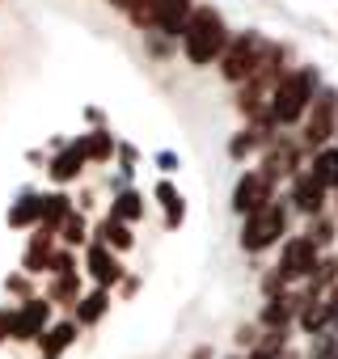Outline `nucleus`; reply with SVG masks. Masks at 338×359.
<instances>
[{"label": "nucleus", "mask_w": 338, "mask_h": 359, "mask_svg": "<svg viewBox=\"0 0 338 359\" xmlns=\"http://www.w3.org/2000/svg\"><path fill=\"white\" fill-rule=\"evenodd\" d=\"M313 93H317V72H313V68L283 72V76H279V85H275V93H271L266 123H275V127H292V123L309 110Z\"/></svg>", "instance_id": "obj_1"}, {"label": "nucleus", "mask_w": 338, "mask_h": 359, "mask_svg": "<svg viewBox=\"0 0 338 359\" xmlns=\"http://www.w3.org/2000/svg\"><path fill=\"white\" fill-rule=\"evenodd\" d=\"M229 47V30H224V18L216 9H195L191 13V26L182 34V51L191 64H212L220 60Z\"/></svg>", "instance_id": "obj_2"}, {"label": "nucleus", "mask_w": 338, "mask_h": 359, "mask_svg": "<svg viewBox=\"0 0 338 359\" xmlns=\"http://www.w3.org/2000/svg\"><path fill=\"white\" fill-rule=\"evenodd\" d=\"M283 233H288V203H283V199H271L266 208H258V212H250V216H245V229H241V250L258 254V250L275 245Z\"/></svg>", "instance_id": "obj_3"}, {"label": "nucleus", "mask_w": 338, "mask_h": 359, "mask_svg": "<svg viewBox=\"0 0 338 359\" xmlns=\"http://www.w3.org/2000/svg\"><path fill=\"white\" fill-rule=\"evenodd\" d=\"M262 60H266V39L262 34H237L220 55V72H224V81L241 85V81H250L258 72Z\"/></svg>", "instance_id": "obj_4"}, {"label": "nucleus", "mask_w": 338, "mask_h": 359, "mask_svg": "<svg viewBox=\"0 0 338 359\" xmlns=\"http://www.w3.org/2000/svg\"><path fill=\"white\" fill-rule=\"evenodd\" d=\"M338 118V89H317L309 102V123H304V144L309 148H325L330 131Z\"/></svg>", "instance_id": "obj_5"}, {"label": "nucleus", "mask_w": 338, "mask_h": 359, "mask_svg": "<svg viewBox=\"0 0 338 359\" xmlns=\"http://www.w3.org/2000/svg\"><path fill=\"white\" fill-rule=\"evenodd\" d=\"M313 266H317V245L300 233V237H292V241L283 245L275 275H279L283 283H300V279H309V275H313Z\"/></svg>", "instance_id": "obj_6"}, {"label": "nucleus", "mask_w": 338, "mask_h": 359, "mask_svg": "<svg viewBox=\"0 0 338 359\" xmlns=\"http://www.w3.org/2000/svg\"><path fill=\"white\" fill-rule=\"evenodd\" d=\"M47 325H51V300H22L9 313V338L18 342H34Z\"/></svg>", "instance_id": "obj_7"}, {"label": "nucleus", "mask_w": 338, "mask_h": 359, "mask_svg": "<svg viewBox=\"0 0 338 359\" xmlns=\"http://www.w3.org/2000/svg\"><path fill=\"white\" fill-rule=\"evenodd\" d=\"M266 203H271V182H266L262 173H241L237 187H233V212L250 216V212H258Z\"/></svg>", "instance_id": "obj_8"}, {"label": "nucleus", "mask_w": 338, "mask_h": 359, "mask_svg": "<svg viewBox=\"0 0 338 359\" xmlns=\"http://www.w3.org/2000/svg\"><path fill=\"white\" fill-rule=\"evenodd\" d=\"M85 271H89V275H93V283H97V287H106V292L123 279V266L114 262V250H106L102 241H93V245H89V254H85Z\"/></svg>", "instance_id": "obj_9"}, {"label": "nucleus", "mask_w": 338, "mask_h": 359, "mask_svg": "<svg viewBox=\"0 0 338 359\" xmlns=\"http://www.w3.org/2000/svg\"><path fill=\"white\" fill-rule=\"evenodd\" d=\"M191 13H195L191 0H156V26H161L165 34H187Z\"/></svg>", "instance_id": "obj_10"}, {"label": "nucleus", "mask_w": 338, "mask_h": 359, "mask_svg": "<svg viewBox=\"0 0 338 359\" xmlns=\"http://www.w3.org/2000/svg\"><path fill=\"white\" fill-rule=\"evenodd\" d=\"M296 161H300V148L292 144V140H279V144H271V152H266V161H262V177L266 182H275V177H288L292 169H296Z\"/></svg>", "instance_id": "obj_11"}, {"label": "nucleus", "mask_w": 338, "mask_h": 359, "mask_svg": "<svg viewBox=\"0 0 338 359\" xmlns=\"http://www.w3.org/2000/svg\"><path fill=\"white\" fill-rule=\"evenodd\" d=\"M34 342L43 346V355H47V359H60V355L76 342V321H55V325H47Z\"/></svg>", "instance_id": "obj_12"}, {"label": "nucleus", "mask_w": 338, "mask_h": 359, "mask_svg": "<svg viewBox=\"0 0 338 359\" xmlns=\"http://www.w3.org/2000/svg\"><path fill=\"white\" fill-rule=\"evenodd\" d=\"M292 203H296L304 216H321V208H325V191L304 173V177H296V182H292Z\"/></svg>", "instance_id": "obj_13"}, {"label": "nucleus", "mask_w": 338, "mask_h": 359, "mask_svg": "<svg viewBox=\"0 0 338 359\" xmlns=\"http://www.w3.org/2000/svg\"><path fill=\"white\" fill-rule=\"evenodd\" d=\"M309 177H313L321 191H338V148H317Z\"/></svg>", "instance_id": "obj_14"}, {"label": "nucleus", "mask_w": 338, "mask_h": 359, "mask_svg": "<svg viewBox=\"0 0 338 359\" xmlns=\"http://www.w3.org/2000/svg\"><path fill=\"white\" fill-rule=\"evenodd\" d=\"M81 169H85V148L81 144H72V148H64L55 161H51V177L55 182H72V177H81Z\"/></svg>", "instance_id": "obj_15"}, {"label": "nucleus", "mask_w": 338, "mask_h": 359, "mask_svg": "<svg viewBox=\"0 0 338 359\" xmlns=\"http://www.w3.org/2000/svg\"><path fill=\"white\" fill-rule=\"evenodd\" d=\"M106 304H110V292H106V287L81 296V300H76V325H97V321L106 317Z\"/></svg>", "instance_id": "obj_16"}, {"label": "nucleus", "mask_w": 338, "mask_h": 359, "mask_svg": "<svg viewBox=\"0 0 338 359\" xmlns=\"http://www.w3.org/2000/svg\"><path fill=\"white\" fill-rule=\"evenodd\" d=\"M43 220V199L39 195H26L9 208V229H26V224H39Z\"/></svg>", "instance_id": "obj_17"}, {"label": "nucleus", "mask_w": 338, "mask_h": 359, "mask_svg": "<svg viewBox=\"0 0 338 359\" xmlns=\"http://www.w3.org/2000/svg\"><path fill=\"white\" fill-rule=\"evenodd\" d=\"M156 199H161V208H165V224H169V229H178V224H182V216H187L182 195L169 187V182H156Z\"/></svg>", "instance_id": "obj_18"}, {"label": "nucleus", "mask_w": 338, "mask_h": 359, "mask_svg": "<svg viewBox=\"0 0 338 359\" xmlns=\"http://www.w3.org/2000/svg\"><path fill=\"white\" fill-rule=\"evenodd\" d=\"M68 203H72V199H64V195H43V229H47V233H55V229L72 216Z\"/></svg>", "instance_id": "obj_19"}, {"label": "nucleus", "mask_w": 338, "mask_h": 359, "mask_svg": "<svg viewBox=\"0 0 338 359\" xmlns=\"http://www.w3.org/2000/svg\"><path fill=\"white\" fill-rule=\"evenodd\" d=\"M97 241L106 245V250H131V229L123 224V220H102V229H97Z\"/></svg>", "instance_id": "obj_20"}, {"label": "nucleus", "mask_w": 338, "mask_h": 359, "mask_svg": "<svg viewBox=\"0 0 338 359\" xmlns=\"http://www.w3.org/2000/svg\"><path fill=\"white\" fill-rule=\"evenodd\" d=\"M296 317H300V325H304L309 334H321V330H330V309H325V300H304Z\"/></svg>", "instance_id": "obj_21"}, {"label": "nucleus", "mask_w": 338, "mask_h": 359, "mask_svg": "<svg viewBox=\"0 0 338 359\" xmlns=\"http://www.w3.org/2000/svg\"><path fill=\"white\" fill-rule=\"evenodd\" d=\"M110 216H114V220H123V224H131V220H140V216H144V199H140L135 191H127V195H119V199H114Z\"/></svg>", "instance_id": "obj_22"}, {"label": "nucleus", "mask_w": 338, "mask_h": 359, "mask_svg": "<svg viewBox=\"0 0 338 359\" xmlns=\"http://www.w3.org/2000/svg\"><path fill=\"white\" fill-rule=\"evenodd\" d=\"M334 233H338V220H334V216H313V224H309L304 237L321 250V245H334Z\"/></svg>", "instance_id": "obj_23"}, {"label": "nucleus", "mask_w": 338, "mask_h": 359, "mask_svg": "<svg viewBox=\"0 0 338 359\" xmlns=\"http://www.w3.org/2000/svg\"><path fill=\"white\" fill-rule=\"evenodd\" d=\"M51 262V233L43 229L39 237H34V245H30V254H26V271H43Z\"/></svg>", "instance_id": "obj_24"}, {"label": "nucleus", "mask_w": 338, "mask_h": 359, "mask_svg": "<svg viewBox=\"0 0 338 359\" xmlns=\"http://www.w3.org/2000/svg\"><path fill=\"white\" fill-rule=\"evenodd\" d=\"M271 135H266V127H250V131H241L233 144H229V156H245L250 148H258V144H266Z\"/></svg>", "instance_id": "obj_25"}, {"label": "nucleus", "mask_w": 338, "mask_h": 359, "mask_svg": "<svg viewBox=\"0 0 338 359\" xmlns=\"http://www.w3.org/2000/svg\"><path fill=\"white\" fill-rule=\"evenodd\" d=\"M81 148H85V161H89V156H93V161H106V156L114 152V144H110V135H106V131L85 135V140H81Z\"/></svg>", "instance_id": "obj_26"}, {"label": "nucleus", "mask_w": 338, "mask_h": 359, "mask_svg": "<svg viewBox=\"0 0 338 359\" xmlns=\"http://www.w3.org/2000/svg\"><path fill=\"white\" fill-rule=\"evenodd\" d=\"M127 13H131L135 26H156V0H131Z\"/></svg>", "instance_id": "obj_27"}, {"label": "nucleus", "mask_w": 338, "mask_h": 359, "mask_svg": "<svg viewBox=\"0 0 338 359\" xmlns=\"http://www.w3.org/2000/svg\"><path fill=\"white\" fill-rule=\"evenodd\" d=\"M51 300H81L76 275H55V283H51Z\"/></svg>", "instance_id": "obj_28"}, {"label": "nucleus", "mask_w": 338, "mask_h": 359, "mask_svg": "<svg viewBox=\"0 0 338 359\" xmlns=\"http://www.w3.org/2000/svg\"><path fill=\"white\" fill-rule=\"evenodd\" d=\"M64 241H68V245H81V241H85V220H81V216H68V220H64Z\"/></svg>", "instance_id": "obj_29"}, {"label": "nucleus", "mask_w": 338, "mask_h": 359, "mask_svg": "<svg viewBox=\"0 0 338 359\" xmlns=\"http://www.w3.org/2000/svg\"><path fill=\"white\" fill-rule=\"evenodd\" d=\"M47 271H55V275H72V254H64V250H51V262H47Z\"/></svg>", "instance_id": "obj_30"}, {"label": "nucleus", "mask_w": 338, "mask_h": 359, "mask_svg": "<svg viewBox=\"0 0 338 359\" xmlns=\"http://www.w3.org/2000/svg\"><path fill=\"white\" fill-rule=\"evenodd\" d=\"M317 359H338V338H330V334H325V338L317 342Z\"/></svg>", "instance_id": "obj_31"}, {"label": "nucleus", "mask_w": 338, "mask_h": 359, "mask_svg": "<svg viewBox=\"0 0 338 359\" xmlns=\"http://www.w3.org/2000/svg\"><path fill=\"white\" fill-rule=\"evenodd\" d=\"M5 338H9V313L0 309V342H5Z\"/></svg>", "instance_id": "obj_32"}, {"label": "nucleus", "mask_w": 338, "mask_h": 359, "mask_svg": "<svg viewBox=\"0 0 338 359\" xmlns=\"http://www.w3.org/2000/svg\"><path fill=\"white\" fill-rule=\"evenodd\" d=\"M110 5H119V9H127V5H131V0H110Z\"/></svg>", "instance_id": "obj_33"}, {"label": "nucleus", "mask_w": 338, "mask_h": 359, "mask_svg": "<svg viewBox=\"0 0 338 359\" xmlns=\"http://www.w3.org/2000/svg\"><path fill=\"white\" fill-rule=\"evenodd\" d=\"M334 216H338V208H334Z\"/></svg>", "instance_id": "obj_34"}]
</instances>
